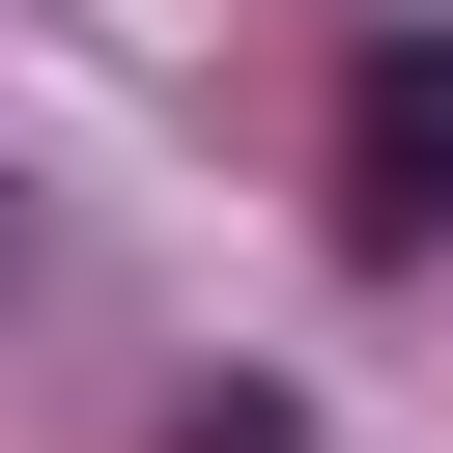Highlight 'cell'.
<instances>
[{"label":"cell","instance_id":"cell-1","mask_svg":"<svg viewBox=\"0 0 453 453\" xmlns=\"http://www.w3.org/2000/svg\"><path fill=\"white\" fill-rule=\"evenodd\" d=\"M340 255H453V28L340 57Z\"/></svg>","mask_w":453,"mask_h":453},{"label":"cell","instance_id":"cell-2","mask_svg":"<svg viewBox=\"0 0 453 453\" xmlns=\"http://www.w3.org/2000/svg\"><path fill=\"white\" fill-rule=\"evenodd\" d=\"M170 453H311V396H255V368H226V396H170Z\"/></svg>","mask_w":453,"mask_h":453}]
</instances>
